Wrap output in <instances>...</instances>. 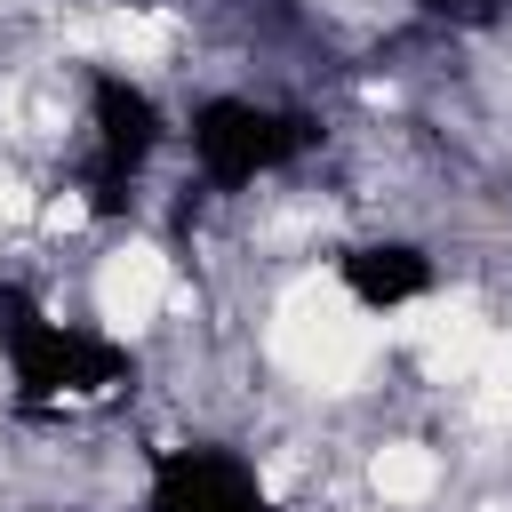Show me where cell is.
Listing matches in <instances>:
<instances>
[{"instance_id": "6da1fadb", "label": "cell", "mask_w": 512, "mask_h": 512, "mask_svg": "<svg viewBox=\"0 0 512 512\" xmlns=\"http://www.w3.org/2000/svg\"><path fill=\"white\" fill-rule=\"evenodd\" d=\"M0 360H8V392L16 408H56L72 392H112L136 376V360L96 336V328H72L56 320L40 296L24 288H0Z\"/></svg>"}, {"instance_id": "7a4b0ae2", "label": "cell", "mask_w": 512, "mask_h": 512, "mask_svg": "<svg viewBox=\"0 0 512 512\" xmlns=\"http://www.w3.org/2000/svg\"><path fill=\"white\" fill-rule=\"evenodd\" d=\"M192 136V160L216 192H240L256 176H280L288 160H304L320 144V120L312 112H280V104H256V96H208L192 104L184 120Z\"/></svg>"}, {"instance_id": "3957f363", "label": "cell", "mask_w": 512, "mask_h": 512, "mask_svg": "<svg viewBox=\"0 0 512 512\" xmlns=\"http://www.w3.org/2000/svg\"><path fill=\"white\" fill-rule=\"evenodd\" d=\"M160 136H168V120H160L152 88H136L128 72H96L88 80V176L80 184H88L96 216H128L136 176L160 152Z\"/></svg>"}, {"instance_id": "277c9868", "label": "cell", "mask_w": 512, "mask_h": 512, "mask_svg": "<svg viewBox=\"0 0 512 512\" xmlns=\"http://www.w3.org/2000/svg\"><path fill=\"white\" fill-rule=\"evenodd\" d=\"M144 512H280L248 456L232 448H160Z\"/></svg>"}, {"instance_id": "5b68a950", "label": "cell", "mask_w": 512, "mask_h": 512, "mask_svg": "<svg viewBox=\"0 0 512 512\" xmlns=\"http://www.w3.org/2000/svg\"><path fill=\"white\" fill-rule=\"evenodd\" d=\"M336 280L352 288V304L400 312V304H416V296L432 288V256H424L416 240H360V248L336 256Z\"/></svg>"}, {"instance_id": "8992f818", "label": "cell", "mask_w": 512, "mask_h": 512, "mask_svg": "<svg viewBox=\"0 0 512 512\" xmlns=\"http://www.w3.org/2000/svg\"><path fill=\"white\" fill-rule=\"evenodd\" d=\"M512 0H416V16H432V24H496Z\"/></svg>"}]
</instances>
